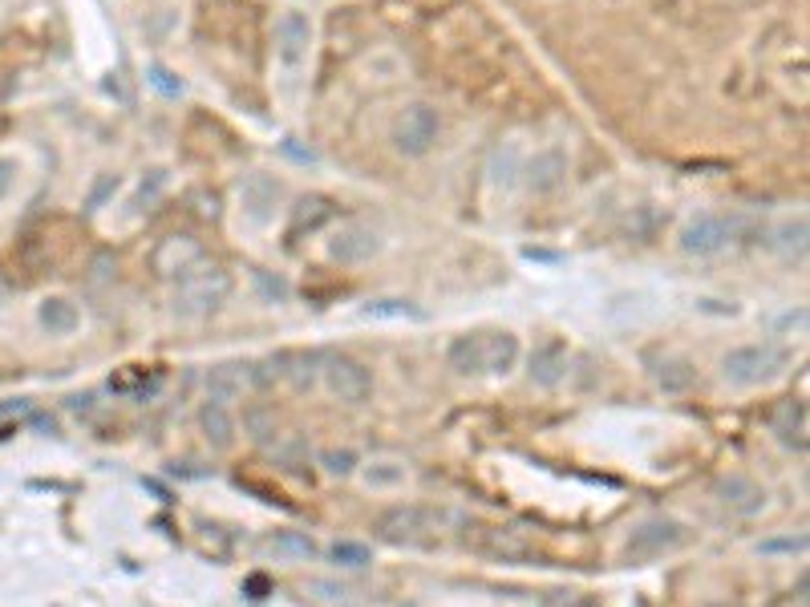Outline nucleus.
<instances>
[{"label":"nucleus","mask_w":810,"mask_h":607,"mask_svg":"<svg viewBox=\"0 0 810 607\" xmlns=\"http://www.w3.org/2000/svg\"><path fill=\"white\" fill-rule=\"evenodd\" d=\"M462 518L454 511H442V506H394L377 518V534L394 546H434L442 543V534L450 527H459Z\"/></svg>","instance_id":"obj_1"},{"label":"nucleus","mask_w":810,"mask_h":607,"mask_svg":"<svg viewBox=\"0 0 810 607\" xmlns=\"http://www.w3.org/2000/svg\"><path fill=\"white\" fill-rule=\"evenodd\" d=\"M228 296H231V275L219 263H207V259L175 280V312L179 317H207Z\"/></svg>","instance_id":"obj_2"},{"label":"nucleus","mask_w":810,"mask_h":607,"mask_svg":"<svg viewBox=\"0 0 810 607\" xmlns=\"http://www.w3.org/2000/svg\"><path fill=\"white\" fill-rule=\"evenodd\" d=\"M786 369H790V349H782L774 340H766V345H742V349L725 352V361H721L725 380L737 385V389L770 385V380L782 377Z\"/></svg>","instance_id":"obj_3"},{"label":"nucleus","mask_w":810,"mask_h":607,"mask_svg":"<svg viewBox=\"0 0 810 607\" xmlns=\"http://www.w3.org/2000/svg\"><path fill=\"white\" fill-rule=\"evenodd\" d=\"M442 134V118L438 109L417 102V106H406L394 121V146H398L406 158H422V154L434 151V142Z\"/></svg>","instance_id":"obj_4"},{"label":"nucleus","mask_w":810,"mask_h":607,"mask_svg":"<svg viewBox=\"0 0 810 607\" xmlns=\"http://www.w3.org/2000/svg\"><path fill=\"white\" fill-rule=\"evenodd\" d=\"M742 235V219L737 215H697L681 228V251L689 256H713V251H725L730 243Z\"/></svg>","instance_id":"obj_5"},{"label":"nucleus","mask_w":810,"mask_h":607,"mask_svg":"<svg viewBox=\"0 0 810 607\" xmlns=\"http://www.w3.org/2000/svg\"><path fill=\"white\" fill-rule=\"evenodd\" d=\"M308 53H312V21L300 9H288L275 21V61L288 77L305 74Z\"/></svg>","instance_id":"obj_6"},{"label":"nucleus","mask_w":810,"mask_h":607,"mask_svg":"<svg viewBox=\"0 0 810 607\" xmlns=\"http://www.w3.org/2000/svg\"><path fill=\"white\" fill-rule=\"evenodd\" d=\"M681 543H685V527H681L677 518H648V522H641L637 531L628 534L625 555L632 563H648V559H660V555L677 551Z\"/></svg>","instance_id":"obj_7"},{"label":"nucleus","mask_w":810,"mask_h":607,"mask_svg":"<svg viewBox=\"0 0 810 607\" xmlns=\"http://www.w3.org/2000/svg\"><path fill=\"white\" fill-rule=\"evenodd\" d=\"M474 551L499 563H539V546L515 527H478L474 531Z\"/></svg>","instance_id":"obj_8"},{"label":"nucleus","mask_w":810,"mask_h":607,"mask_svg":"<svg viewBox=\"0 0 810 607\" xmlns=\"http://www.w3.org/2000/svg\"><path fill=\"white\" fill-rule=\"evenodd\" d=\"M324 385H329V393L340 397V401H349V405H361V401H369V393H373V377H369V369L361 361H352V357H324V369H321Z\"/></svg>","instance_id":"obj_9"},{"label":"nucleus","mask_w":810,"mask_h":607,"mask_svg":"<svg viewBox=\"0 0 810 607\" xmlns=\"http://www.w3.org/2000/svg\"><path fill=\"white\" fill-rule=\"evenodd\" d=\"M377 251H382V231L373 223H361V219L340 223V231L329 240V259L333 263H369Z\"/></svg>","instance_id":"obj_10"},{"label":"nucleus","mask_w":810,"mask_h":607,"mask_svg":"<svg viewBox=\"0 0 810 607\" xmlns=\"http://www.w3.org/2000/svg\"><path fill=\"white\" fill-rule=\"evenodd\" d=\"M280 198H284V182L272 179V175H260V170H256V175H247V179L240 182V211H244V219L256 223V228L272 223Z\"/></svg>","instance_id":"obj_11"},{"label":"nucleus","mask_w":810,"mask_h":607,"mask_svg":"<svg viewBox=\"0 0 810 607\" xmlns=\"http://www.w3.org/2000/svg\"><path fill=\"white\" fill-rule=\"evenodd\" d=\"M203 247L200 240H191V235H167V240L154 247V272L163 275V280H179V275H187L195 263H203Z\"/></svg>","instance_id":"obj_12"},{"label":"nucleus","mask_w":810,"mask_h":607,"mask_svg":"<svg viewBox=\"0 0 810 607\" xmlns=\"http://www.w3.org/2000/svg\"><path fill=\"white\" fill-rule=\"evenodd\" d=\"M770 429H774V438L786 445V450H795V454H807V405L798 401V397H786V401H779L774 405V413H770Z\"/></svg>","instance_id":"obj_13"},{"label":"nucleus","mask_w":810,"mask_h":607,"mask_svg":"<svg viewBox=\"0 0 810 607\" xmlns=\"http://www.w3.org/2000/svg\"><path fill=\"white\" fill-rule=\"evenodd\" d=\"M333 219H337V203L329 195L296 198V207H292V215H288V240L312 235V231H321L324 223H333Z\"/></svg>","instance_id":"obj_14"},{"label":"nucleus","mask_w":810,"mask_h":607,"mask_svg":"<svg viewBox=\"0 0 810 607\" xmlns=\"http://www.w3.org/2000/svg\"><path fill=\"white\" fill-rule=\"evenodd\" d=\"M527 373H531V380L536 385H560V380L567 377V345L560 340V336H548V340H539L536 349H531V361H527Z\"/></svg>","instance_id":"obj_15"},{"label":"nucleus","mask_w":810,"mask_h":607,"mask_svg":"<svg viewBox=\"0 0 810 607\" xmlns=\"http://www.w3.org/2000/svg\"><path fill=\"white\" fill-rule=\"evenodd\" d=\"M446 364H450L459 377H483V373H487V333L454 336L450 349H446Z\"/></svg>","instance_id":"obj_16"},{"label":"nucleus","mask_w":810,"mask_h":607,"mask_svg":"<svg viewBox=\"0 0 810 607\" xmlns=\"http://www.w3.org/2000/svg\"><path fill=\"white\" fill-rule=\"evenodd\" d=\"M252 389V364H215L207 373V401H219V405H231L235 397Z\"/></svg>","instance_id":"obj_17"},{"label":"nucleus","mask_w":810,"mask_h":607,"mask_svg":"<svg viewBox=\"0 0 810 607\" xmlns=\"http://www.w3.org/2000/svg\"><path fill=\"white\" fill-rule=\"evenodd\" d=\"M718 499L730 511H737V515H758L766 506V490L754 478H746V474H730V478L718 482Z\"/></svg>","instance_id":"obj_18"},{"label":"nucleus","mask_w":810,"mask_h":607,"mask_svg":"<svg viewBox=\"0 0 810 607\" xmlns=\"http://www.w3.org/2000/svg\"><path fill=\"white\" fill-rule=\"evenodd\" d=\"M564 179H567V154L560 151V146H548V151H539L536 158L527 163V186L539 191V195L555 191Z\"/></svg>","instance_id":"obj_19"},{"label":"nucleus","mask_w":810,"mask_h":607,"mask_svg":"<svg viewBox=\"0 0 810 607\" xmlns=\"http://www.w3.org/2000/svg\"><path fill=\"white\" fill-rule=\"evenodd\" d=\"M37 320H41V328H46L49 336H69V333H77L81 312H77V304L65 300V296H46L41 308H37Z\"/></svg>","instance_id":"obj_20"},{"label":"nucleus","mask_w":810,"mask_h":607,"mask_svg":"<svg viewBox=\"0 0 810 607\" xmlns=\"http://www.w3.org/2000/svg\"><path fill=\"white\" fill-rule=\"evenodd\" d=\"M200 429H203V438L211 441L215 450H228L231 441H235V417H231V410H228V405H219V401H203Z\"/></svg>","instance_id":"obj_21"},{"label":"nucleus","mask_w":810,"mask_h":607,"mask_svg":"<svg viewBox=\"0 0 810 607\" xmlns=\"http://www.w3.org/2000/svg\"><path fill=\"white\" fill-rule=\"evenodd\" d=\"M519 364V336L515 333H487V373L506 377Z\"/></svg>","instance_id":"obj_22"},{"label":"nucleus","mask_w":810,"mask_h":607,"mask_svg":"<svg viewBox=\"0 0 810 607\" xmlns=\"http://www.w3.org/2000/svg\"><path fill=\"white\" fill-rule=\"evenodd\" d=\"M653 377H657V385L665 393H685L689 385H693V377H697V369L685 357H665V361L653 364Z\"/></svg>","instance_id":"obj_23"},{"label":"nucleus","mask_w":810,"mask_h":607,"mask_svg":"<svg viewBox=\"0 0 810 607\" xmlns=\"http://www.w3.org/2000/svg\"><path fill=\"white\" fill-rule=\"evenodd\" d=\"M280 364H284V377H292L296 389H308V385H317V377H321L324 352H292V357H280Z\"/></svg>","instance_id":"obj_24"},{"label":"nucleus","mask_w":810,"mask_h":607,"mask_svg":"<svg viewBox=\"0 0 810 607\" xmlns=\"http://www.w3.org/2000/svg\"><path fill=\"white\" fill-rule=\"evenodd\" d=\"M272 457H275V466H284V470H292V474H305V466H308V445L300 438H292V434H275V441H272Z\"/></svg>","instance_id":"obj_25"},{"label":"nucleus","mask_w":810,"mask_h":607,"mask_svg":"<svg viewBox=\"0 0 810 607\" xmlns=\"http://www.w3.org/2000/svg\"><path fill=\"white\" fill-rule=\"evenodd\" d=\"M268 551L284 555V559H312V555H317V543L300 531H280L268 539Z\"/></svg>","instance_id":"obj_26"},{"label":"nucleus","mask_w":810,"mask_h":607,"mask_svg":"<svg viewBox=\"0 0 810 607\" xmlns=\"http://www.w3.org/2000/svg\"><path fill=\"white\" fill-rule=\"evenodd\" d=\"M361 312L369 320H422V308H413L410 300H369Z\"/></svg>","instance_id":"obj_27"},{"label":"nucleus","mask_w":810,"mask_h":607,"mask_svg":"<svg viewBox=\"0 0 810 607\" xmlns=\"http://www.w3.org/2000/svg\"><path fill=\"white\" fill-rule=\"evenodd\" d=\"M365 482L369 486H398V482H406V462H394V457H377V462H369Z\"/></svg>","instance_id":"obj_28"},{"label":"nucleus","mask_w":810,"mask_h":607,"mask_svg":"<svg viewBox=\"0 0 810 607\" xmlns=\"http://www.w3.org/2000/svg\"><path fill=\"white\" fill-rule=\"evenodd\" d=\"M329 559L337 563V567H369L373 555H369L365 543H349V539H340V543L329 546Z\"/></svg>","instance_id":"obj_29"},{"label":"nucleus","mask_w":810,"mask_h":607,"mask_svg":"<svg viewBox=\"0 0 810 607\" xmlns=\"http://www.w3.org/2000/svg\"><path fill=\"white\" fill-rule=\"evenodd\" d=\"M167 191V170H151L146 179L138 182V195H134V207L142 211V207H151V203H158V195Z\"/></svg>","instance_id":"obj_30"},{"label":"nucleus","mask_w":810,"mask_h":607,"mask_svg":"<svg viewBox=\"0 0 810 607\" xmlns=\"http://www.w3.org/2000/svg\"><path fill=\"white\" fill-rule=\"evenodd\" d=\"M146 81H151L163 98H179V93H183V81L170 74L167 65H146Z\"/></svg>","instance_id":"obj_31"},{"label":"nucleus","mask_w":810,"mask_h":607,"mask_svg":"<svg viewBox=\"0 0 810 607\" xmlns=\"http://www.w3.org/2000/svg\"><path fill=\"white\" fill-rule=\"evenodd\" d=\"M321 466L333 474V478H349V474L357 470V454H352V450H324Z\"/></svg>","instance_id":"obj_32"},{"label":"nucleus","mask_w":810,"mask_h":607,"mask_svg":"<svg viewBox=\"0 0 810 607\" xmlns=\"http://www.w3.org/2000/svg\"><path fill=\"white\" fill-rule=\"evenodd\" d=\"M782 247H786V251H798V256L807 251V219H802V215L782 228Z\"/></svg>","instance_id":"obj_33"},{"label":"nucleus","mask_w":810,"mask_h":607,"mask_svg":"<svg viewBox=\"0 0 810 607\" xmlns=\"http://www.w3.org/2000/svg\"><path fill=\"white\" fill-rule=\"evenodd\" d=\"M114 191H118V175H102V179H98V186H93V195H90V203H86V207H90V211H102V203H106Z\"/></svg>","instance_id":"obj_34"},{"label":"nucleus","mask_w":810,"mask_h":607,"mask_svg":"<svg viewBox=\"0 0 810 607\" xmlns=\"http://www.w3.org/2000/svg\"><path fill=\"white\" fill-rule=\"evenodd\" d=\"M807 546V534H786V539H762V551L774 555V551H802Z\"/></svg>","instance_id":"obj_35"},{"label":"nucleus","mask_w":810,"mask_h":607,"mask_svg":"<svg viewBox=\"0 0 810 607\" xmlns=\"http://www.w3.org/2000/svg\"><path fill=\"white\" fill-rule=\"evenodd\" d=\"M16 175H21V163H16V158H0V203L9 198V191H13Z\"/></svg>","instance_id":"obj_36"},{"label":"nucleus","mask_w":810,"mask_h":607,"mask_svg":"<svg viewBox=\"0 0 810 607\" xmlns=\"http://www.w3.org/2000/svg\"><path fill=\"white\" fill-rule=\"evenodd\" d=\"M247 429H252V438L260 441V445H268V441H272V434H275V429H268V417H263L260 410L247 413Z\"/></svg>","instance_id":"obj_37"},{"label":"nucleus","mask_w":810,"mask_h":607,"mask_svg":"<svg viewBox=\"0 0 810 607\" xmlns=\"http://www.w3.org/2000/svg\"><path fill=\"white\" fill-rule=\"evenodd\" d=\"M21 413H33V405L25 401V397H16V401H0V422H4V417H21Z\"/></svg>","instance_id":"obj_38"},{"label":"nucleus","mask_w":810,"mask_h":607,"mask_svg":"<svg viewBox=\"0 0 810 607\" xmlns=\"http://www.w3.org/2000/svg\"><path fill=\"white\" fill-rule=\"evenodd\" d=\"M0 304H4V284H0Z\"/></svg>","instance_id":"obj_39"}]
</instances>
